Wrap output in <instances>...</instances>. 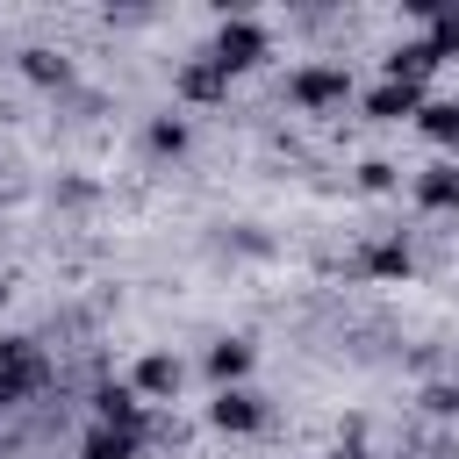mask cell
<instances>
[{
  "label": "cell",
  "mask_w": 459,
  "mask_h": 459,
  "mask_svg": "<svg viewBox=\"0 0 459 459\" xmlns=\"http://www.w3.org/2000/svg\"><path fill=\"white\" fill-rule=\"evenodd\" d=\"M265 43H273V36H265V22H251V14H230V22L215 29V43H208L201 57H208V65H215V72L230 79V72H251V65L265 57Z\"/></svg>",
  "instance_id": "6da1fadb"
},
{
  "label": "cell",
  "mask_w": 459,
  "mask_h": 459,
  "mask_svg": "<svg viewBox=\"0 0 459 459\" xmlns=\"http://www.w3.org/2000/svg\"><path fill=\"white\" fill-rule=\"evenodd\" d=\"M344 93H351V72H344V65H301V72L287 79V100L308 108V115H316V108H337Z\"/></svg>",
  "instance_id": "7a4b0ae2"
},
{
  "label": "cell",
  "mask_w": 459,
  "mask_h": 459,
  "mask_svg": "<svg viewBox=\"0 0 459 459\" xmlns=\"http://www.w3.org/2000/svg\"><path fill=\"white\" fill-rule=\"evenodd\" d=\"M208 423H215V430H258V423H265V402H258L251 387H222V394L208 402Z\"/></svg>",
  "instance_id": "3957f363"
},
{
  "label": "cell",
  "mask_w": 459,
  "mask_h": 459,
  "mask_svg": "<svg viewBox=\"0 0 459 459\" xmlns=\"http://www.w3.org/2000/svg\"><path fill=\"white\" fill-rule=\"evenodd\" d=\"M423 108V86H402V79H380L373 93H366V115L373 122H402V115H416Z\"/></svg>",
  "instance_id": "277c9868"
},
{
  "label": "cell",
  "mask_w": 459,
  "mask_h": 459,
  "mask_svg": "<svg viewBox=\"0 0 459 459\" xmlns=\"http://www.w3.org/2000/svg\"><path fill=\"white\" fill-rule=\"evenodd\" d=\"M93 409H100L108 430H136V437H143V402H136V387H115V380H108V387L93 394Z\"/></svg>",
  "instance_id": "5b68a950"
},
{
  "label": "cell",
  "mask_w": 459,
  "mask_h": 459,
  "mask_svg": "<svg viewBox=\"0 0 459 459\" xmlns=\"http://www.w3.org/2000/svg\"><path fill=\"white\" fill-rule=\"evenodd\" d=\"M430 72H437V50H430V36H416V43L387 50V79H402V86H423Z\"/></svg>",
  "instance_id": "8992f818"
},
{
  "label": "cell",
  "mask_w": 459,
  "mask_h": 459,
  "mask_svg": "<svg viewBox=\"0 0 459 459\" xmlns=\"http://www.w3.org/2000/svg\"><path fill=\"white\" fill-rule=\"evenodd\" d=\"M136 394H151V402H165V394H179V359L172 351H151L143 366H136V380H129Z\"/></svg>",
  "instance_id": "52a82bcc"
},
{
  "label": "cell",
  "mask_w": 459,
  "mask_h": 459,
  "mask_svg": "<svg viewBox=\"0 0 459 459\" xmlns=\"http://www.w3.org/2000/svg\"><path fill=\"white\" fill-rule=\"evenodd\" d=\"M136 430H108V423H93L86 437H79V459H136Z\"/></svg>",
  "instance_id": "ba28073f"
},
{
  "label": "cell",
  "mask_w": 459,
  "mask_h": 459,
  "mask_svg": "<svg viewBox=\"0 0 459 459\" xmlns=\"http://www.w3.org/2000/svg\"><path fill=\"white\" fill-rule=\"evenodd\" d=\"M179 93H186V100H222L230 79H222L208 57H186V65H179Z\"/></svg>",
  "instance_id": "9c48e42d"
},
{
  "label": "cell",
  "mask_w": 459,
  "mask_h": 459,
  "mask_svg": "<svg viewBox=\"0 0 459 459\" xmlns=\"http://www.w3.org/2000/svg\"><path fill=\"white\" fill-rule=\"evenodd\" d=\"M251 359H258V351H251V337H222V344L208 351V373L230 387V380H244V373H251Z\"/></svg>",
  "instance_id": "30bf717a"
},
{
  "label": "cell",
  "mask_w": 459,
  "mask_h": 459,
  "mask_svg": "<svg viewBox=\"0 0 459 459\" xmlns=\"http://www.w3.org/2000/svg\"><path fill=\"white\" fill-rule=\"evenodd\" d=\"M416 201H423V208H459V165L416 172Z\"/></svg>",
  "instance_id": "8fae6325"
},
{
  "label": "cell",
  "mask_w": 459,
  "mask_h": 459,
  "mask_svg": "<svg viewBox=\"0 0 459 459\" xmlns=\"http://www.w3.org/2000/svg\"><path fill=\"white\" fill-rule=\"evenodd\" d=\"M416 129H423L430 143H459V100H430V108H416Z\"/></svg>",
  "instance_id": "7c38bea8"
},
{
  "label": "cell",
  "mask_w": 459,
  "mask_h": 459,
  "mask_svg": "<svg viewBox=\"0 0 459 459\" xmlns=\"http://www.w3.org/2000/svg\"><path fill=\"white\" fill-rule=\"evenodd\" d=\"M22 72H29L36 86H65V79H72V65H65L57 50H22Z\"/></svg>",
  "instance_id": "4fadbf2b"
},
{
  "label": "cell",
  "mask_w": 459,
  "mask_h": 459,
  "mask_svg": "<svg viewBox=\"0 0 459 459\" xmlns=\"http://www.w3.org/2000/svg\"><path fill=\"white\" fill-rule=\"evenodd\" d=\"M366 273H380V280H402V273H409V244H402V237L373 244V251H366Z\"/></svg>",
  "instance_id": "5bb4252c"
},
{
  "label": "cell",
  "mask_w": 459,
  "mask_h": 459,
  "mask_svg": "<svg viewBox=\"0 0 459 459\" xmlns=\"http://www.w3.org/2000/svg\"><path fill=\"white\" fill-rule=\"evenodd\" d=\"M151 151L179 158V151H186V122H179V115H158V122H151Z\"/></svg>",
  "instance_id": "9a60e30c"
},
{
  "label": "cell",
  "mask_w": 459,
  "mask_h": 459,
  "mask_svg": "<svg viewBox=\"0 0 459 459\" xmlns=\"http://www.w3.org/2000/svg\"><path fill=\"white\" fill-rule=\"evenodd\" d=\"M430 50H437V57L459 50V7H437V14H430Z\"/></svg>",
  "instance_id": "2e32d148"
},
{
  "label": "cell",
  "mask_w": 459,
  "mask_h": 459,
  "mask_svg": "<svg viewBox=\"0 0 459 459\" xmlns=\"http://www.w3.org/2000/svg\"><path fill=\"white\" fill-rule=\"evenodd\" d=\"M359 186H366V194H387V186H394V165H387V158H366V165H359Z\"/></svg>",
  "instance_id": "e0dca14e"
},
{
  "label": "cell",
  "mask_w": 459,
  "mask_h": 459,
  "mask_svg": "<svg viewBox=\"0 0 459 459\" xmlns=\"http://www.w3.org/2000/svg\"><path fill=\"white\" fill-rule=\"evenodd\" d=\"M423 402H430V409H437V416H459V380H437V387H430V394H423Z\"/></svg>",
  "instance_id": "ac0fdd59"
},
{
  "label": "cell",
  "mask_w": 459,
  "mask_h": 459,
  "mask_svg": "<svg viewBox=\"0 0 459 459\" xmlns=\"http://www.w3.org/2000/svg\"><path fill=\"white\" fill-rule=\"evenodd\" d=\"M0 294H7V280H0Z\"/></svg>",
  "instance_id": "d6986e66"
}]
</instances>
